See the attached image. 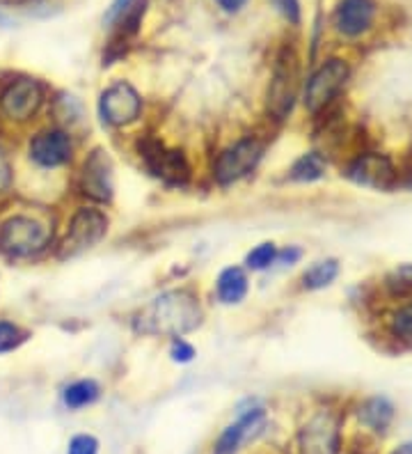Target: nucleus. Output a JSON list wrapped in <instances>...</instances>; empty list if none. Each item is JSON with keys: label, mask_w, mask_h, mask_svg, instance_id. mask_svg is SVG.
Wrapping results in <instances>:
<instances>
[{"label": "nucleus", "mask_w": 412, "mask_h": 454, "mask_svg": "<svg viewBox=\"0 0 412 454\" xmlns=\"http://www.w3.org/2000/svg\"><path fill=\"white\" fill-rule=\"evenodd\" d=\"M202 324V305L188 289H172L144 305L136 317V328L147 335L182 338Z\"/></svg>", "instance_id": "f257e3e1"}, {"label": "nucleus", "mask_w": 412, "mask_h": 454, "mask_svg": "<svg viewBox=\"0 0 412 454\" xmlns=\"http://www.w3.org/2000/svg\"><path fill=\"white\" fill-rule=\"evenodd\" d=\"M53 227L30 214H14L0 223V253L12 260H30L49 248Z\"/></svg>", "instance_id": "f03ea898"}, {"label": "nucleus", "mask_w": 412, "mask_h": 454, "mask_svg": "<svg viewBox=\"0 0 412 454\" xmlns=\"http://www.w3.org/2000/svg\"><path fill=\"white\" fill-rule=\"evenodd\" d=\"M300 67H298V56L292 49H284L275 62L273 81L268 88V113L275 120H284L293 108V101L300 85Z\"/></svg>", "instance_id": "7ed1b4c3"}, {"label": "nucleus", "mask_w": 412, "mask_h": 454, "mask_svg": "<svg viewBox=\"0 0 412 454\" xmlns=\"http://www.w3.org/2000/svg\"><path fill=\"white\" fill-rule=\"evenodd\" d=\"M105 232H108V218L104 211L82 207L69 223L66 237L60 246V257L66 260V257H76L85 250L94 248L105 237Z\"/></svg>", "instance_id": "20e7f679"}, {"label": "nucleus", "mask_w": 412, "mask_h": 454, "mask_svg": "<svg viewBox=\"0 0 412 454\" xmlns=\"http://www.w3.org/2000/svg\"><path fill=\"white\" fill-rule=\"evenodd\" d=\"M44 104V88L35 78H17L0 92V115L10 122H30Z\"/></svg>", "instance_id": "39448f33"}, {"label": "nucleus", "mask_w": 412, "mask_h": 454, "mask_svg": "<svg viewBox=\"0 0 412 454\" xmlns=\"http://www.w3.org/2000/svg\"><path fill=\"white\" fill-rule=\"evenodd\" d=\"M261 154H264V147H261L259 140H238L237 145H231L229 150H225L218 156V161H215L214 168V177L222 186L238 182V179H243L257 168V163L261 161Z\"/></svg>", "instance_id": "423d86ee"}, {"label": "nucleus", "mask_w": 412, "mask_h": 454, "mask_svg": "<svg viewBox=\"0 0 412 454\" xmlns=\"http://www.w3.org/2000/svg\"><path fill=\"white\" fill-rule=\"evenodd\" d=\"M348 65L344 60H328L319 67V72L309 78L307 90H305V106L309 113L323 111L330 101L335 99L346 85Z\"/></svg>", "instance_id": "0eeeda50"}, {"label": "nucleus", "mask_w": 412, "mask_h": 454, "mask_svg": "<svg viewBox=\"0 0 412 454\" xmlns=\"http://www.w3.org/2000/svg\"><path fill=\"white\" fill-rule=\"evenodd\" d=\"M140 156L144 159L147 170L167 184H183L190 175L186 156L182 152L167 150L159 140L149 138L140 143Z\"/></svg>", "instance_id": "6e6552de"}, {"label": "nucleus", "mask_w": 412, "mask_h": 454, "mask_svg": "<svg viewBox=\"0 0 412 454\" xmlns=\"http://www.w3.org/2000/svg\"><path fill=\"white\" fill-rule=\"evenodd\" d=\"M99 111L104 122L110 127H127V124L136 122L140 111H143V99L133 85L120 81V83L110 85L101 95Z\"/></svg>", "instance_id": "1a4fd4ad"}, {"label": "nucleus", "mask_w": 412, "mask_h": 454, "mask_svg": "<svg viewBox=\"0 0 412 454\" xmlns=\"http://www.w3.org/2000/svg\"><path fill=\"white\" fill-rule=\"evenodd\" d=\"M74 145L72 138L60 129H46L33 136L27 145L30 161L37 163L39 168H60L72 159Z\"/></svg>", "instance_id": "9d476101"}, {"label": "nucleus", "mask_w": 412, "mask_h": 454, "mask_svg": "<svg viewBox=\"0 0 412 454\" xmlns=\"http://www.w3.org/2000/svg\"><path fill=\"white\" fill-rule=\"evenodd\" d=\"M81 189L88 198L97 202H110L113 200V161H110L108 152L94 150L89 159L82 166L81 175Z\"/></svg>", "instance_id": "9b49d317"}, {"label": "nucleus", "mask_w": 412, "mask_h": 454, "mask_svg": "<svg viewBox=\"0 0 412 454\" xmlns=\"http://www.w3.org/2000/svg\"><path fill=\"white\" fill-rule=\"evenodd\" d=\"M339 448V429L335 418L328 413H319L305 425L300 434L302 454H337Z\"/></svg>", "instance_id": "f8f14e48"}, {"label": "nucleus", "mask_w": 412, "mask_h": 454, "mask_svg": "<svg viewBox=\"0 0 412 454\" xmlns=\"http://www.w3.org/2000/svg\"><path fill=\"white\" fill-rule=\"evenodd\" d=\"M348 177L371 189H390L394 184V166L387 156L364 154L348 168Z\"/></svg>", "instance_id": "ddd939ff"}, {"label": "nucleus", "mask_w": 412, "mask_h": 454, "mask_svg": "<svg viewBox=\"0 0 412 454\" xmlns=\"http://www.w3.org/2000/svg\"><path fill=\"white\" fill-rule=\"evenodd\" d=\"M264 409H254L250 411V413H245V416H241L234 425H229L225 432L220 434L218 443H215L214 448V454H237L238 450H241V445L247 443L250 436H254V434L264 427Z\"/></svg>", "instance_id": "4468645a"}, {"label": "nucleus", "mask_w": 412, "mask_h": 454, "mask_svg": "<svg viewBox=\"0 0 412 454\" xmlns=\"http://www.w3.org/2000/svg\"><path fill=\"white\" fill-rule=\"evenodd\" d=\"M376 5L374 0H341L335 12V26L341 35L357 37L369 30L374 21Z\"/></svg>", "instance_id": "2eb2a0df"}, {"label": "nucleus", "mask_w": 412, "mask_h": 454, "mask_svg": "<svg viewBox=\"0 0 412 454\" xmlns=\"http://www.w3.org/2000/svg\"><path fill=\"white\" fill-rule=\"evenodd\" d=\"M247 294V278L243 273V269L238 266H231L225 269L218 278V299L225 305L241 303Z\"/></svg>", "instance_id": "dca6fc26"}, {"label": "nucleus", "mask_w": 412, "mask_h": 454, "mask_svg": "<svg viewBox=\"0 0 412 454\" xmlns=\"http://www.w3.org/2000/svg\"><path fill=\"white\" fill-rule=\"evenodd\" d=\"M392 418H394V406L385 397L369 399L367 404L360 409V420L374 432H385L392 425Z\"/></svg>", "instance_id": "f3484780"}, {"label": "nucleus", "mask_w": 412, "mask_h": 454, "mask_svg": "<svg viewBox=\"0 0 412 454\" xmlns=\"http://www.w3.org/2000/svg\"><path fill=\"white\" fill-rule=\"evenodd\" d=\"M99 393V383L92 381V379H82V381L72 383V386L65 390L62 397H65V404L69 406V409H82V406L97 402Z\"/></svg>", "instance_id": "a211bd4d"}, {"label": "nucleus", "mask_w": 412, "mask_h": 454, "mask_svg": "<svg viewBox=\"0 0 412 454\" xmlns=\"http://www.w3.org/2000/svg\"><path fill=\"white\" fill-rule=\"evenodd\" d=\"M325 175V161L316 152L300 156L292 168V179L293 182H316Z\"/></svg>", "instance_id": "6ab92c4d"}, {"label": "nucleus", "mask_w": 412, "mask_h": 454, "mask_svg": "<svg viewBox=\"0 0 412 454\" xmlns=\"http://www.w3.org/2000/svg\"><path fill=\"white\" fill-rule=\"evenodd\" d=\"M337 273H339V264H337V260H323V262H316V264L305 273L302 280H305V287L307 289H323L335 280Z\"/></svg>", "instance_id": "aec40b11"}, {"label": "nucleus", "mask_w": 412, "mask_h": 454, "mask_svg": "<svg viewBox=\"0 0 412 454\" xmlns=\"http://www.w3.org/2000/svg\"><path fill=\"white\" fill-rule=\"evenodd\" d=\"M390 331L399 342L412 347V303L403 305L401 310H396L390 322Z\"/></svg>", "instance_id": "412c9836"}, {"label": "nucleus", "mask_w": 412, "mask_h": 454, "mask_svg": "<svg viewBox=\"0 0 412 454\" xmlns=\"http://www.w3.org/2000/svg\"><path fill=\"white\" fill-rule=\"evenodd\" d=\"M27 340V333L12 322H0V356L17 351Z\"/></svg>", "instance_id": "4be33fe9"}, {"label": "nucleus", "mask_w": 412, "mask_h": 454, "mask_svg": "<svg viewBox=\"0 0 412 454\" xmlns=\"http://www.w3.org/2000/svg\"><path fill=\"white\" fill-rule=\"evenodd\" d=\"M275 260H277V248H275V244L266 241V244L257 246V248L247 255L245 264L250 266L253 271H264V269H268Z\"/></svg>", "instance_id": "5701e85b"}, {"label": "nucleus", "mask_w": 412, "mask_h": 454, "mask_svg": "<svg viewBox=\"0 0 412 454\" xmlns=\"http://www.w3.org/2000/svg\"><path fill=\"white\" fill-rule=\"evenodd\" d=\"M387 287L396 296H412V264L399 266L387 278Z\"/></svg>", "instance_id": "b1692460"}, {"label": "nucleus", "mask_w": 412, "mask_h": 454, "mask_svg": "<svg viewBox=\"0 0 412 454\" xmlns=\"http://www.w3.org/2000/svg\"><path fill=\"white\" fill-rule=\"evenodd\" d=\"M99 452V441L89 434H81V436H74L72 443L66 454H97Z\"/></svg>", "instance_id": "393cba45"}, {"label": "nucleus", "mask_w": 412, "mask_h": 454, "mask_svg": "<svg viewBox=\"0 0 412 454\" xmlns=\"http://www.w3.org/2000/svg\"><path fill=\"white\" fill-rule=\"evenodd\" d=\"M273 5L292 23L300 21V3L298 0H273Z\"/></svg>", "instance_id": "a878e982"}, {"label": "nucleus", "mask_w": 412, "mask_h": 454, "mask_svg": "<svg viewBox=\"0 0 412 454\" xmlns=\"http://www.w3.org/2000/svg\"><path fill=\"white\" fill-rule=\"evenodd\" d=\"M12 186V166H10V159L3 150H0V195L7 193Z\"/></svg>", "instance_id": "bb28decb"}, {"label": "nucleus", "mask_w": 412, "mask_h": 454, "mask_svg": "<svg viewBox=\"0 0 412 454\" xmlns=\"http://www.w3.org/2000/svg\"><path fill=\"white\" fill-rule=\"evenodd\" d=\"M192 356H195V351H192L190 344L176 338L172 344V358L179 360V363H188V360H192Z\"/></svg>", "instance_id": "cd10ccee"}, {"label": "nucleus", "mask_w": 412, "mask_h": 454, "mask_svg": "<svg viewBox=\"0 0 412 454\" xmlns=\"http://www.w3.org/2000/svg\"><path fill=\"white\" fill-rule=\"evenodd\" d=\"M133 3H136V0H113V5H110V10L105 12V21L113 23V21H115V19H120L121 14H124V12H127L128 7L133 5Z\"/></svg>", "instance_id": "c85d7f7f"}, {"label": "nucleus", "mask_w": 412, "mask_h": 454, "mask_svg": "<svg viewBox=\"0 0 412 454\" xmlns=\"http://www.w3.org/2000/svg\"><path fill=\"white\" fill-rule=\"evenodd\" d=\"M298 257H300V250H298V248H289V250H284V253H277V260L289 262V264H293Z\"/></svg>", "instance_id": "c756f323"}, {"label": "nucleus", "mask_w": 412, "mask_h": 454, "mask_svg": "<svg viewBox=\"0 0 412 454\" xmlns=\"http://www.w3.org/2000/svg\"><path fill=\"white\" fill-rule=\"evenodd\" d=\"M243 3H245V0H218V5L222 7V10H225V12L241 10Z\"/></svg>", "instance_id": "7c9ffc66"}, {"label": "nucleus", "mask_w": 412, "mask_h": 454, "mask_svg": "<svg viewBox=\"0 0 412 454\" xmlns=\"http://www.w3.org/2000/svg\"><path fill=\"white\" fill-rule=\"evenodd\" d=\"M392 454H412V443H403L401 448H396Z\"/></svg>", "instance_id": "2f4dec72"}, {"label": "nucleus", "mask_w": 412, "mask_h": 454, "mask_svg": "<svg viewBox=\"0 0 412 454\" xmlns=\"http://www.w3.org/2000/svg\"><path fill=\"white\" fill-rule=\"evenodd\" d=\"M257 454H270V452H268V450H264V452H257Z\"/></svg>", "instance_id": "473e14b6"}, {"label": "nucleus", "mask_w": 412, "mask_h": 454, "mask_svg": "<svg viewBox=\"0 0 412 454\" xmlns=\"http://www.w3.org/2000/svg\"><path fill=\"white\" fill-rule=\"evenodd\" d=\"M0 3H3V0H0Z\"/></svg>", "instance_id": "72a5a7b5"}]
</instances>
